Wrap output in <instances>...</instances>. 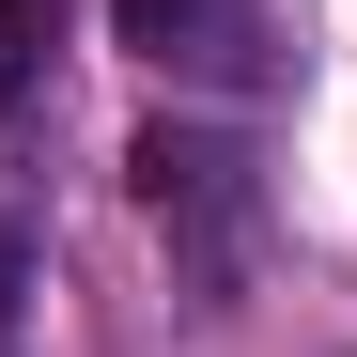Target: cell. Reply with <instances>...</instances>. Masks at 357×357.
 I'll return each instance as SVG.
<instances>
[{
  "instance_id": "6da1fadb",
  "label": "cell",
  "mask_w": 357,
  "mask_h": 357,
  "mask_svg": "<svg viewBox=\"0 0 357 357\" xmlns=\"http://www.w3.org/2000/svg\"><path fill=\"white\" fill-rule=\"evenodd\" d=\"M140 218L171 233V264H187V295L218 311V295H249V249H264V171L233 125H140Z\"/></svg>"
},
{
  "instance_id": "7a4b0ae2",
  "label": "cell",
  "mask_w": 357,
  "mask_h": 357,
  "mask_svg": "<svg viewBox=\"0 0 357 357\" xmlns=\"http://www.w3.org/2000/svg\"><path fill=\"white\" fill-rule=\"evenodd\" d=\"M140 63H202V78H249V0H109Z\"/></svg>"
},
{
  "instance_id": "3957f363",
  "label": "cell",
  "mask_w": 357,
  "mask_h": 357,
  "mask_svg": "<svg viewBox=\"0 0 357 357\" xmlns=\"http://www.w3.org/2000/svg\"><path fill=\"white\" fill-rule=\"evenodd\" d=\"M47 47H63V0H0V109L47 78Z\"/></svg>"
},
{
  "instance_id": "277c9868",
  "label": "cell",
  "mask_w": 357,
  "mask_h": 357,
  "mask_svg": "<svg viewBox=\"0 0 357 357\" xmlns=\"http://www.w3.org/2000/svg\"><path fill=\"white\" fill-rule=\"evenodd\" d=\"M16 295H31V233L0 218V342H16Z\"/></svg>"
}]
</instances>
